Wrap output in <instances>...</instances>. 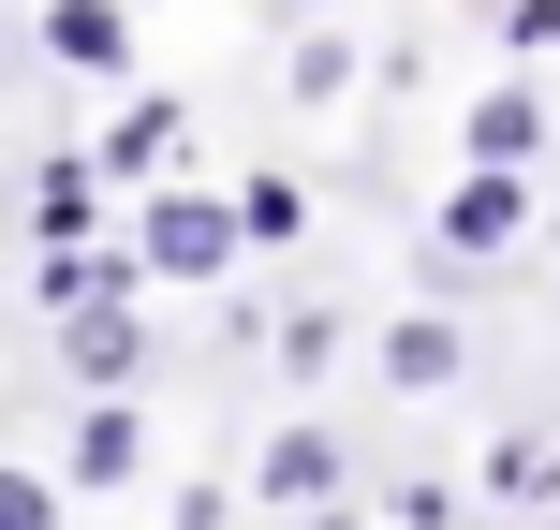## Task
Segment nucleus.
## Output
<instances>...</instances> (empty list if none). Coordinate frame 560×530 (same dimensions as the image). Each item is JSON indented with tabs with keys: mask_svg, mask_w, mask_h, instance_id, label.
I'll return each instance as SVG.
<instances>
[{
	"mask_svg": "<svg viewBox=\"0 0 560 530\" xmlns=\"http://www.w3.org/2000/svg\"><path fill=\"white\" fill-rule=\"evenodd\" d=\"M0 530H59V502H45V472H15V486H0Z\"/></svg>",
	"mask_w": 560,
	"mask_h": 530,
	"instance_id": "1a4fd4ad",
	"label": "nucleus"
},
{
	"mask_svg": "<svg viewBox=\"0 0 560 530\" xmlns=\"http://www.w3.org/2000/svg\"><path fill=\"white\" fill-rule=\"evenodd\" d=\"M325 472H339V457H325V443H310V427H295V443H280V457H266V486H280V502H310V486H325Z\"/></svg>",
	"mask_w": 560,
	"mask_h": 530,
	"instance_id": "6e6552de",
	"label": "nucleus"
},
{
	"mask_svg": "<svg viewBox=\"0 0 560 530\" xmlns=\"http://www.w3.org/2000/svg\"><path fill=\"white\" fill-rule=\"evenodd\" d=\"M74 472H89V486L133 472V413H89V427H74Z\"/></svg>",
	"mask_w": 560,
	"mask_h": 530,
	"instance_id": "0eeeda50",
	"label": "nucleus"
},
{
	"mask_svg": "<svg viewBox=\"0 0 560 530\" xmlns=\"http://www.w3.org/2000/svg\"><path fill=\"white\" fill-rule=\"evenodd\" d=\"M236 222H252V207H207V192L148 207V266H236Z\"/></svg>",
	"mask_w": 560,
	"mask_h": 530,
	"instance_id": "f257e3e1",
	"label": "nucleus"
},
{
	"mask_svg": "<svg viewBox=\"0 0 560 530\" xmlns=\"http://www.w3.org/2000/svg\"><path fill=\"white\" fill-rule=\"evenodd\" d=\"M45 45L74 59V74H118V59H133V45H118V0H59V15H45Z\"/></svg>",
	"mask_w": 560,
	"mask_h": 530,
	"instance_id": "f03ea898",
	"label": "nucleus"
},
{
	"mask_svg": "<svg viewBox=\"0 0 560 530\" xmlns=\"http://www.w3.org/2000/svg\"><path fill=\"white\" fill-rule=\"evenodd\" d=\"M472 163H532V104H516V89L472 104Z\"/></svg>",
	"mask_w": 560,
	"mask_h": 530,
	"instance_id": "20e7f679",
	"label": "nucleus"
},
{
	"mask_svg": "<svg viewBox=\"0 0 560 530\" xmlns=\"http://www.w3.org/2000/svg\"><path fill=\"white\" fill-rule=\"evenodd\" d=\"M384 368H398V384H457V339H443V325H398Z\"/></svg>",
	"mask_w": 560,
	"mask_h": 530,
	"instance_id": "423d86ee",
	"label": "nucleus"
},
{
	"mask_svg": "<svg viewBox=\"0 0 560 530\" xmlns=\"http://www.w3.org/2000/svg\"><path fill=\"white\" fill-rule=\"evenodd\" d=\"M74 368H89V384H118V368H133V325H104V295L74 309Z\"/></svg>",
	"mask_w": 560,
	"mask_h": 530,
	"instance_id": "39448f33",
	"label": "nucleus"
},
{
	"mask_svg": "<svg viewBox=\"0 0 560 530\" xmlns=\"http://www.w3.org/2000/svg\"><path fill=\"white\" fill-rule=\"evenodd\" d=\"M487 236H516V177L487 163L472 192H457V222H443V251H487Z\"/></svg>",
	"mask_w": 560,
	"mask_h": 530,
	"instance_id": "7ed1b4c3",
	"label": "nucleus"
}]
</instances>
